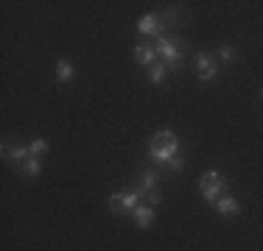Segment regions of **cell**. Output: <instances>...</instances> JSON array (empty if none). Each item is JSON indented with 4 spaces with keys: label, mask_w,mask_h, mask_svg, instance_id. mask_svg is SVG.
Masks as SVG:
<instances>
[{
    "label": "cell",
    "mask_w": 263,
    "mask_h": 251,
    "mask_svg": "<svg viewBox=\"0 0 263 251\" xmlns=\"http://www.w3.org/2000/svg\"><path fill=\"white\" fill-rule=\"evenodd\" d=\"M177 151H179V140L174 131H157L152 137V145H148V154H152L154 162L160 165H168L171 159H177Z\"/></svg>",
    "instance_id": "1"
},
{
    "label": "cell",
    "mask_w": 263,
    "mask_h": 251,
    "mask_svg": "<svg viewBox=\"0 0 263 251\" xmlns=\"http://www.w3.org/2000/svg\"><path fill=\"white\" fill-rule=\"evenodd\" d=\"M182 50H185V42H182V39H177V36L171 39V36L160 34L157 53L168 61V65H174V70H179V67H182Z\"/></svg>",
    "instance_id": "2"
},
{
    "label": "cell",
    "mask_w": 263,
    "mask_h": 251,
    "mask_svg": "<svg viewBox=\"0 0 263 251\" xmlns=\"http://www.w3.org/2000/svg\"><path fill=\"white\" fill-rule=\"evenodd\" d=\"M199 190H202V196L210 201V204H216L218 201V193L224 190V176L218 171H208L202 176V181H199Z\"/></svg>",
    "instance_id": "3"
},
{
    "label": "cell",
    "mask_w": 263,
    "mask_h": 251,
    "mask_svg": "<svg viewBox=\"0 0 263 251\" xmlns=\"http://www.w3.org/2000/svg\"><path fill=\"white\" fill-rule=\"evenodd\" d=\"M137 206H140V196H137L135 190L132 193H115V196L109 198V210L115 212V215H129Z\"/></svg>",
    "instance_id": "4"
},
{
    "label": "cell",
    "mask_w": 263,
    "mask_h": 251,
    "mask_svg": "<svg viewBox=\"0 0 263 251\" xmlns=\"http://www.w3.org/2000/svg\"><path fill=\"white\" fill-rule=\"evenodd\" d=\"M196 73H199V78H202V81H210L213 75L218 73L216 56H210V53H199V56H196Z\"/></svg>",
    "instance_id": "5"
},
{
    "label": "cell",
    "mask_w": 263,
    "mask_h": 251,
    "mask_svg": "<svg viewBox=\"0 0 263 251\" xmlns=\"http://www.w3.org/2000/svg\"><path fill=\"white\" fill-rule=\"evenodd\" d=\"M3 156H6V159H11V162H14V165H17V168H20V165H23V162H26V159H28V156H31V151H28V148H23V145H17V148H11V145H9V142H6V145H3Z\"/></svg>",
    "instance_id": "6"
},
{
    "label": "cell",
    "mask_w": 263,
    "mask_h": 251,
    "mask_svg": "<svg viewBox=\"0 0 263 251\" xmlns=\"http://www.w3.org/2000/svg\"><path fill=\"white\" fill-rule=\"evenodd\" d=\"M137 31H140V34H152V36H160L162 34V25H160V17H152V14H148V17H143V20H140V25H137Z\"/></svg>",
    "instance_id": "7"
},
{
    "label": "cell",
    "mask_w": 263,
    "mask_h": 251,
    "mask_svg": "<svg viewBox=\"0 0 263 251\" xmlns=\"http://www.w3.org/2000/svg\"><path fill=\"white\" fill-rule=\"evenodd\" d=\"M135 221H137V229H146V226H152L154 210H152V206H146V204H140V206L135 210Z\"/></svg>",
    "instance_id": "8"
},
{
    "label": "cell",
    "mask_w": 263,
    "mask_h": 251,
    "mask_svg": "<svg viewBox=\"0 0 263 251\" xmlns=\"http://www.w3.org/2000/svg\"><path fill=\"white\" fill-rule=\"evenodd\" d=\"M154 56H157V50H154L152 45H137L135 48V59L140 61V65H152Z\"/></svg>",
    "instance_id": "9"
},
{
    "label": "cell",
    "mask_w": 263,
    "mask_h": 251,
    "mask_svg": "<svg viewBox=\"0 0 263 251\" xmlns=\"http://www.w3.org/2000/svg\"><path fill=\"white\" fill-rule=\"evenodd\" d=\"M137 196H140V201H143V204H146V206H154V204H160V190H157V187H154V190H146V187H137Z\"/></svg>",
    "instance_id": "10"
},
{
    "label": "cell",
    "mask_w": 263,
    "mask_h": 251,
    "mask_svg": "<svg viewBox=\"0 0 263 251\" xmlns=\"http://www.w3.org/2000/svg\"><path fill=\"white\" fill-rule=\"evenodd\" d=\"M216 210L221 212V215H235L241 206H238L235 198H218V201H216Z\"/></svg>",
    "instance_id": "11"
},
{
    "label": "cell",
    "mask_w": 263,
    "mask_h": 251,
    "mask_svg": "<svg viewBox=\"0 0 263 251\" xmlns=\"http://www.w3.org/2000/svg\"><path fill=\"white\" fill-rule=\"evenodd\" d=\"M20 171L26 173V176H40V171H42V165H40V156H28V159L20 165Z\"/></svg>",
    "instance_id": "12"
},
{
    "label": "cell",
    "mask_w": 263,
    "mask_h": 251,
    "mask_svg": "<svg viewBox=\"0 0 263 251\" xmlns=\"http://www.w3.org/2000/svg\"><path fill=\"white\" fill-rule=\"evenodd\" d=\"M56 78H59V81H70L73 78V67L67 65V61H59V65H56Z\"/></svg>",
    "instance_id": "13"
},
{
    "label": "cell",
    "mask_w": 263,
    "mask_h": 251,
    "mask_svg": "<svg viewBox=\"0 0 263 251\" xmlns=\"http://www.w3.org/2000/svg\"><path fill=\"white\" fill-rule=\"evenodd\" d=\"M28 151H31V156H42V154L48 151V142H45V140H34V142L28 145Z\"/></svg>",
    "instance_id": "14"
},
{
    "label": "cell",
    "mask_w": 263,
    "mask_h": 251,
    "mask_svg": "<svg viewBox=\"0 0 263 251\" xmlns=\"http://www.w3.org/2000/svg\"><path fill=\"white\" fill-rule=\"evenodd\" d=\"M148 78H152L154 84H160V81L165 78V67H162V65H154V67H152V73H148Z\"/></svg>",
    "instance_id": "15"
},
{
    "label": "cell",
    "mask_w": 263,
    "mask_h": 251,
    "mask_svg": "<svg viewBox=\"0 0 263 251\" xmlns=\"http://www.w3.org/2000/svg\"><path fill=\"white\" fill-rule=\"evenodd\" d=\"M140 187L154 190V187H157V173H143V184H140Z\"/></svg>",
    "instance_id": "16"
},
{
    "label": "cell",
    "mask_w": 263,
    "mask_h": 251,
    "mask_svg": "<svg viewBox=\"0 0 263 251\" xmlns=\"http://www.w3.org/2000/svg\"><path fill=\"white\" fill-rule=\"evenodd\" d=\"M218 53H221L224 61H233V59H235V48H233V45H224L221 50H218Z\"/></svg>",
    "instance_id": "17"
},
{
    "label": "cell",
    "mask_w": 263,
    "mask_h": 251,
    "mask_svg": "<svg viewBox=\"0 0 263 251\" xmlns=\"http://www.w3.org/2000/svg\"><path fill=\"white\" fill-rule=\"evenodd\" d=\"M168 168H171V171H182V168H185V162L177 156V159H171V162H168Z\"/></svg>",
    "instance_id": "18"
},
{
    "label": "cell",
    "mask_w": 263,
    "mask_h": 251,
    "mask_svg": "<svg viewBox=\"0 0 263 251\" xmlns=\"http://www.w3.org/2000/svg\"><path fill=\"white\" fill-rule=\"evenodd\" d=\"M260 95H263V92H260Z\"/></svg>",
    "instance_id": "19"
}]
</instances>
